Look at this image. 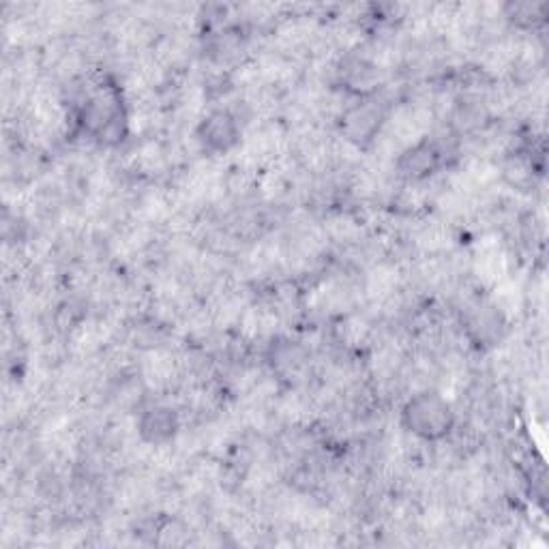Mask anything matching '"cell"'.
<instances>
[{"instance_id": "6da1fadb", "label": "cell", "mask_w": 549, "mask_h": 549, "mask_svg": "<svg viewBox=\"0 0 549 549\" xmlns=\"http://www.w3.org/2000/svg\"><path fill=\"white\" fill-rule=\"evenodd\" d=\"M402 423L423 440H442L447 438L455 425V412L447 397L440 393L425 391L414 395L402 410Z\"/></svg>"}, {"instance_id": "7a4b0ae2", "label": "cell", "mask_w": 549, "mask_h": 549, "mask_svg": "<svg viewBox=\"0 0 549 549\" xmlns=\"http://www.w3.org/2000/svg\"><path fill=\"white\" fill-rule=\"evenodd\" d=\"M196 136L206 153L221 155L239 142L241 131L236 118L228 110H215L200 123Z\"/></svg>"}, {"instance_id": "3957f363", "label": "cell", "mask_w": 549, "mask_h": 549, "mask_svg": "<svg viewBox=\"0 0 549 549\" xmlns=\"http://www.w3.org/2000/svg\"><path fill=\"white\" fill-rule=\"evenodd\" d=\"M440 163H442L440 146L429 140H419L399 155L397 170L399 174L406 176L408 181H423V178L432 176L440 168Z\"/></svg>"}, {"instance_id": "277c9868", "label": "cell", "mask_w": 549, "mask_h": 549, "mask_svg": "<svg viewBox=\"0 0 549 549\" xmlns=\"http://www.w3.org/2000/svg\"><path fill=\"white\" fill-rule=\"evenodd\" d=\"M138 432L148 444H166L178 432V417L172 408L157 406L146 410L138 421Z\"/></svg>"}, {"instance_id": "5b68a950", "label": "cell", "mask_w": 549, "mask_h": 549, "mask_svg": "<svg viewBox=\"0 0 549 549\" xmlns=\"http://www.w3.org/2000/svg\"><path fill=\"white\" fill-rule=\"evenodd\" d=\"M382 125V112L374 103H361L344 114V133L352 142H367Z\"/></svg>"}, {"instance_id": "8992f818", "label": "cell", "mask_w": 549, "mask_h": 549, "mask_svg": "<svg viewBox=\"0 0 549 549\" xmlns=\"http://www.w3.org/2000/svg\"><path fill=\"white\" fill-rule=\"evenodd\" d=\"M509 18L522 26H534L545 18V5L541 3H517L509 5Z\"/></svg>"}, {"instance_id": "52a82bcc", "label": "cell", "mask_w": 549, "mask_h": 549, "mask_svg": "<svg viewBox=\"0 0 549 549\" xmlns=\"http://www.w3.org/2000/svg\"><path fill=\"white\" fill-rule=\"evenodd\" d=\"M487 320H489V322H492V324H498V318H496L494 314H481V316H477V318H474V320H472V329H477V331H479V329H481V326H479V324H485ZM496 333H498L496 329H492V331H487V326H483V333H481V337H483V339H485V337H494Z\"/></svg>"}]
</instances>
